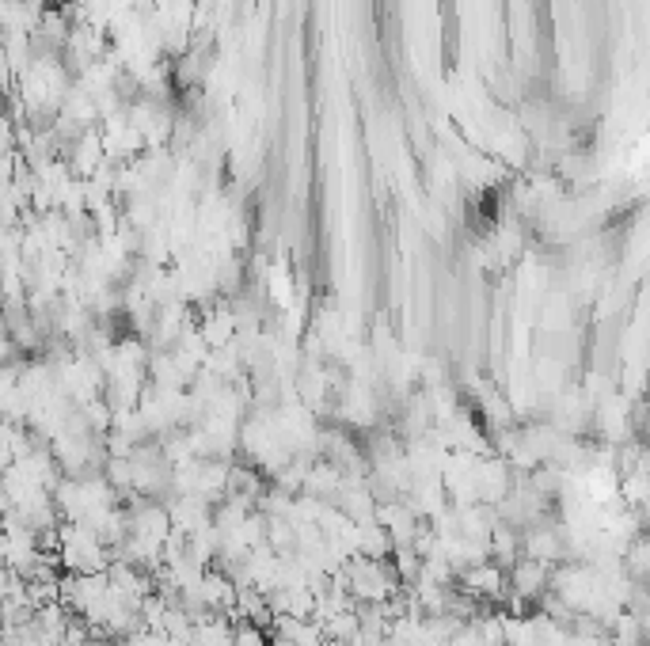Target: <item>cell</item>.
<instances>
[{
  "instance_id": "8",
  "label": "cell",
  "mask_w": 650,
  "mask_h": 646,
  "mask_svg": "<svg viewBox=\"0 0 650 646\" xmlns=\"http://www.w3.org/2000/svg\"><path fill=\"white\" fill-rule=\"evenodd\" d=\"M358 555H365V559H388L392 555V540H388L384 525H377V521L358 525Z\"/></svg>"
},
{
  "instance_id": "9",
  "label": "cell",
  "mask_w": 650,
  "mask_h": 646,
  "mask_svg": "<svg viewBox=\"0 0 650 646\" xmlns=\"http://www.w3.org/2000/svg\"><path fill=\"white\" fill-rule=\"evenodd\" d=\"M487 548H491L498 567H514L517 559H521V551H517V529L502 525V521H498L495 529H491V536H487Z\"/></svg>"
},
{
  "instance_id": "1",
  "label": "cell",
  "mask_w": 650,
  "mask_h": 646,
  "mask_svg": "<svg viewBox=\"0 0 650 646\" xmlns=\"http://www.w3.org/2000/svg\"><path fill=\"white\" fill-rule=\"evenodd\" d=\"M339 574L354 605H381L392 593H400V578H396V567H388V559L354 555L339 567Z\"/></svg>"
},
{
  "instance_id": "4",
  "label": "cell",
  "mask_w": 650,
  "mask_h": 646,
  "mask_svg": "<svg viewBox=\"0 0 650 646\" xmlns=\"http://www.w3.org/2000/svg\"><path fill=\"white\" fill-rule=\"evenodd\" d=\"M460 589L468 593V597H476V601H495L502 605V597H506V567H498L495 559H483L476 567L460 570Z\"/></svg>"
},
{
  "instance_id": "3",
  "label": "cell",
  "mask_w": 650,
  "mask_h": 646,
  "mask_svg": "<svg viewBox=\"0 0 650 646\" xmlns=\"http://www.w3.org/2000/svg\"><path fill=\"white\" fill-rule=\"evenodd\" d=\"M517 551H521V559H536V563L552 567V563L563 559V532L548 517H540V521L517 532Z\"/></svg>"
},
{
  "instance_id": "5",
  "label": "cell",
  "mask_w": 650,
  "mask_h": 646,
  "mask_svg": "<svg viewBox=\"0 0 650 646\" xmlns=\"http://www.w3.org/2000/svg\"><path fill=\"white\" fill-rule=\"evenodd\" d=\"M548 578L552 567L548 563H536V559H517L510 574H506V589L521 597V601H536L540 593H548Z\"/></svg>"
},
{
  "instance_id": "7",
  "label": "cell",
  "mask_w": 650,
  "mask_h": 646,
  "mask_svg": "<svg viewBox=\"0 0 650 646\" xmlns=\"http://www.w3.org/2000/svg\"><path fill=\"white\" fill-rule=\"evenodd\" d=\"M194 494L206 498V502H221L229 494V460H198V483H194Z\"/></svg>"
},
{
  "instance_id": "2",
  "label": "cell",
  "mask_w": 650,
  "mask_h": 646,
  "mask_svg": "<svg viewBox=\"0 0 650 646\" xmlns=\"http://www.w3.org/2000/svg\"><path fill=\"white\" fill-rule=\"evenodd\" d=\"M58 559L65 574H103L111 567V555L103 548V540L92 529L73 525V521L58 525Z\"/></svg>"
},
{
  "instance_id": "6",
  "label": "cell",
  "mask_w": 650,
  "mask_h": 646,
  "mask_svg": "<svg viewBox=\"0 0 650 646\" xmlns=\"http://www.w3.org/2000/svg\"><path fill=\"white\" fill-rule=\"evenodd\" d=\"M198 335H202V342H206L210 350L229 346V342L236 339V320H232V312H229V301H217L213 308L202 312V320H198Z\"/></svg>"
}]
</instances>
